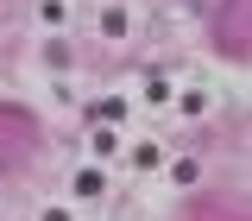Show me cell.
I'll return each instance as SVG.
<instances>
[{"instance_id":"obj_1","label":"cell","mask_w":252,"mask_h":221,"mask_svg":"<svg viewBox=\"0 0 252 221\" xmlns=\"http://www.w3.org/2000/svg\"><path fill=\"white\" fill-rule=\"evenodd\" d=\"M215 51L252 63V0H220L215 6Z\"/></svg>"},{"instance_id":"obj_2","label":"cell","mask_w":252,"mask_h":221,"mask_svg":"<svg viewBox=\"0 0 252 221\" xmlns=\"http://www.w3.org/2000/svg\"><path fill=\"white\" fill-rule=\"evenodd\" d=\"M32 139H38V133H32V114H19V108H0V177H6V171H13V164L32 152Z\"/></svg>"}]
</instances>
